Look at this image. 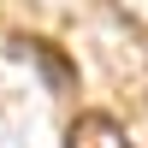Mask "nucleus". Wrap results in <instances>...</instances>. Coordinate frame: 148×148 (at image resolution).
<instances>
[{
  "mask_svg": "<svg viewBox=\"0 0 148 148\" xmlns=\"http://www.w3.org/2000/svg\"><path fill=\"white\" fill-rule=\"evenodd\" d=\"M65 148H130L113 113H77L65 130Z\"/></svg>",
  "mask_w": 148,
  "mask_h": 148,
  "instance_id": "1",
  "label": "nucleus"
},
{
  "mask_svg": "<svg viewBox=\"0 0 148 148\" xmlns=\"http://www.w3.org/2000/svg\"><path fill=\"white\" fill-rule=\"evenodd\" d=\"M113 6H119V18H125L130 30H142V36H148V0H113Z\"/></svg>",
  "mask_w": 148,
  "mask_h": 148,
  "instance_id": "2",
  "label": "nucleus"
}]
</instances>
